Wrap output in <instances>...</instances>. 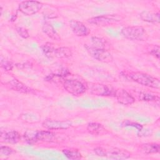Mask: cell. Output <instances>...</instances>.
I'll return each instance as SVG.
<instances>
[{"label":"cell","mask_w":160,"mask_h":160,"mask_svg":"<svg viewBox=\"0 0 160 160\" xmlns=\"http://www.w3.org/2000/svg\"><path fill=\"white\" fill-rule=\"evenodd\" d=\"M94 152L99 156L107 157L114 159H126L131 157V153L125 150L118 148H102L97 147L94 149Z\"/></svg>","instance_id":"6da1fadb"},{"label":"cell","mask_w":160,"mask_h":160,"mask_svg":"<svg viewBox=\"0 0 160 160\" xmlns=\"http://www.w3.org/2000/svg\"><path fill=\"white\" fill-rule=\"evenodd\" d=\"M128 76L131 80L141 85L154 89H159L160 88L159 79L146 73L142 72H130Z\"/></svg>","instance_id":"7a4b0ae2"},{"label":"cell","mask_w":160,"mask_h":160,"mask_svg":"<svg viewBox=\"0 0 160 160\" xmlns=\"http://www.w3.org/2000/svg\"><path fill=\"white\" fill-rule=\"evenodd\" d=\"M122 35L132 41H144L148 38L145 29L141 26H128L121 29Z\"/></svg>","instance_id":"3957f363"},{"label":"cell","mask_w":160,"mask_h":160,"mask_svg":"<svg viewBox=\"0 0 160 160\" xmlns=\"http://www.w3.org/2000/svg\"><path fill=\"white\" fill-rule=\"evenodd\" d=\"M62 84L65 90L73 96L81 95L86 90L84 84L76 79H65Z\"/></svg>","instance_id":"277c9868"},{"label":"cell","mask_w":160,"mask_h":160,"mask_svg":"<svg viewBox=\"0 0 160 160\" xmlns=\"http://www.w3.org/2000/svg\"><path fill=\"white\" fill-rule=\"evenodd\" d=\"M42 3L36 1H22L19 4V11L27 16H31L36 14L42 8Z\"/></svg>","instance_id":"5b68a950"},{"label":"cell","mask_w":160,"mask_h":160,"mask_svg":"<svg viewBox=\"0 0 160 160\" xmlns=\"http://www.w3.org/2000/svg\"><path fill=\"white\" fill-rule=\"evenodd\" d=\"M87 51L90 56L96 60L103 62H111L112 61L113 58L111 54L106 49H98L92 46H86Z\"/></svg>","instance_id":"8992f818"},{"label":"cell","mask_w":160,"mask_h":160,"mask_svg":"<svg viewBox=\"0 0 160 160\" xmlns=\"http://www.w3.org/2000/svg\"><path fill=\"white\" fill-rule=\"evenodd\" d=\"M121 19V17L118 14H106L92 18L88 19V22L97 26H107L118 22Z\"/></svg>","instance_id":"52a82bcc"},{"label":"cell","mask_w":160,"mask_h":160,"mask_svg":"<svg viewBox=\"0 0 160 160\" xmlns=\"http://www.w3.org/2000/svg\"><path fill=\"white\" fill-rule=\"evenodd\" d=\"M115 89L107 85L102 84H93L90 88L91 94L101 96H114Z\"/></svg>","instance_id":"ba28073f"},{"label":"cell","mask_w":160,"mask_h":160,"mask_svg":"<svg viewBox=\"0 0 160 160\" xmlns=\"http://www.w3.org/2000/svg\"><path fill=\"white\" fill-rule=\"evenodd\" d=\"M42 126L48 129H68L72 126V123L69 121H57L47 119L42 124Z\"/></svg>","instance_id":"9c48e42d"},{"label":"cell","mask_w":160,"mask_h":160,"mask_svg":"<svg viewBox=\"0 0 160 160\" xmlns=\"http://www.w3.org/2000/svg\"><path fill=\"white\" fill-rule=\"evenodd\" d=\"M69 24L74 34L78 36H86L90 32L89 29L80 21L71 20L69 22Z\"/></svg>","instance_id":"30bf717a"},{"label":"cell","mask_w":160,"mask_h":160,"mask_svg":"<svg viewBox=\"0 0 160 160\" xmlns=\"http://www.w3.org/2000/svg\"><path fill=\"white\" fill-rule=\"evenodd\" d=\"M114 96L118 102L123 105H129L134 102L135 99L126 90L118 89L115 91Z\"/></svg>","instance_id":"8fae6325"},{"label":"cell","mask_w":160,"mask_h":160,"mask_svg":"<svg viewBox=\"0 0 160 160\" xmlns=\"http://www.w3.org/2000/svg\"><path fill=\"white\" fill-rule=\"evenodd\" d=\"M8 84L11 89L18 92L23 93H32L33 92L32 89L16 79L11 80L8 82Z\"/></svg>","instance_id":"7c38bea8"},{"label":"cell","mask_w":160,"mask_h":160,"mask_svg":"<svg viewBox=\"0 0 160 160\" xmlns=\"http://www.w3.org/2000/svg\"><path fill=\"white\" fill-rule=\"evenodd\" d=\"M1 139L4 140V142L10 143V144H15L20 141L21 136L20 134L16 131H10L6 132H4V135L1 134Z\"/></svg>","instance_id":"4fadbf2b"},{"label":"cell","mask_w":160,"mask_h":160,"mask_svg":"<svg viewBox=\"0 0 160 160\" xmlns=\"http://www.w3.org/2000/svg\"><path fill=\"white\" fill-rule=\"evenodd\" d=\"M141 19L146 22L159 23V12L153 13L148 11H144L141 12L139 14Z\"/></svg>","instance_id":"5bb4252c"},{"label":"cell","mask_w":160,"mask_h":160,"mask_svg":"<svg viewBox=\"0 0 160 160\" xmlns=\"http://www.w3.org/2000/svg\"><path fill=\"white\" fill-rule=\"evenodd\" d=\"M56 134L49 131H35V138L37 141L51 142L55 139Z\"/></svg>","instance_id":"9a60e30c"},{"label":"cell","mask_w":160,"mask_h":160,"mask_svg":"<svg viewBox=\"0 0 160 160\" xmlns=\"http://www.w3.org/2000/svg\"><path fill=\"white\" fill-rule=\"evenodd\" d=\"M42 31L43 32L50 38L54 40H59L60 37L58 34L56 32L53 26L48 22H46L42 25Z\"/></svg>","instance_id":"2e32d148"},{"label":"cell","mask_w":160,"mask_h":160,"mask_svg":"<svg viewBox=\"0 0 160 160\" xmlns=\"http://www.w3.org/2000/svg\"><path fill=\"white\" fill-rule=\"evenodd\" d=\"M140 149L142 152L146 154H152L159 152L160 146L158 143H145L140 146Z\"/></svg>","instance_id":"e0dca14e"},{"label":"cell","mask_w":160,"mask_h":160,"mask_svg":"<svg viewBox=\"0 0 160 160\" xmlns=\"http://www.w3.org/2000/svg\"><path fill=\"white\" fill-rule=\"evenodd\" d=\"M87 130L90 134L92 135H99L102 134L104 132L105 129L101 124L97 122H91L88 124Z\"/></svg>","instance_id":"ac0fdd59"},{"label":"cell","mask_w":160,"mask_h":160,"mask_svg":"<svg viewBox=\"0 0 160 160\" xmlns=\"http://www.w3.org/2000/svg\"><path fill=\"white\" fill-rule=\"evenodd\" d=\"M72 52L68 47H61L54 49L52 55L58 58H66L71 56Z\"/></svg>","instance_id":"d6986e66"},{"label":"cell","mask_w":160,"mask_h":160,"mask_svg":"<svg viewBox=\"0 0 160 160\" xmlns=\"http://www.w3.org/2000/svg\"><path fill=\"white\" fill-rule=\"evenodd\" d=\"M62 153L70 159H80L82 158V155L80 152L76 149H65L62 151Z\"/></svg>","instance_id":"ffe728a7"},{"label":"cell","mask_w":160,"mask_h":160,"mask_svg":"<svg viewBox=\"0 0 160 160\" xmlns=\"http://www.w3.org/2000/svg\"><path fill=\"white\" fill-rule=\"evenodd\" d=\"M139 98L140 100L144 101H158L159 100L158 96L147 92H140Z\"/></svg>","instance_id":"44dd1931"},{"label":"cell","mask_w":160,"mask_h":160,"mask_svg":"<svg viewBox=\"0 0 160 160\" xmlns=\"http://www.w3.org/2000/svg\"><path fill=\"white\" fill-rule=\"evenodd\" d=\"M91 41L92 45L91 46L98 49H106V42L103 39L97 37H92Z\"/></svg>","instance_id":"7402d4cb"},{"label":"cell","mask_w":160,"mask_h":160,"mask_svg":"<svg viewBox=\"0 0 160 160\" xmlns=\"http://www.w3.org/2000/svg\"><path fill=\"white\" fill-rule=\"evenodd\" d=\"M14 152V150L9 147V146H1L0 148V154L2 156H10L11 154H12V152Z\"/></svg>","instance_id":"603a6c76"},{"label":"cell","mask_w":160,"mask_h":160,"mask_svg":"<svg viewBox=\"0 0 160 160\" xmlns=\"http://www.w3.org/2000/svg\"><path fill=\"white\" fill-rule=\"evenodd\" d=\"M1 66L6 71H11L13 68V65L10 61L2 59L1 60Z\"/></svg>","instance_id":"cb8c5ba5"},{"label":"cell","mask_w":160,"mask_h":160,"mask_svg":"<svg viewBox=\"0 0 160 160\" xmlns=\"http://www.w3.org/2000/svg\"><path fill=\"white\" fill-rule=\"evenodd\" d=\"M42 50L47 55H52L54 48L51 43H47L42 46Z\"/></svg>","instance_id":"d4e9b609"},{"label":"cell","mask_w":160,"mask_h":160,"mask_svg":"<svg viewBox=\"0 0 160 160\" xmlns=\"http://www.w3.org/2000/svg\"><path fill=\"white\" fill-rule=\"evenodd\" d=\"M16 31L18 33V34L23 38H28L29 36L28 30L24 28L18 27L16 28Z\"/></svg>","instance_id":"484cf974"},{"label":"cell","mask_w":160,"mask_h":160,"mask_svg":"<svg viewBox=\"0 0 160 160\" xmlns=\"http://www.w3.org/2000/svg\"><path fill=\"white\" fill-rule=\"evenodd\" d=\"M149 53L154 56L156 58H159V46H152L149 50Z\"/></svg>","instance_id":"4316f807"},{"label":"cell","mask_w":160,"mask_h":160,"mask_svg":"<svg viewBox=\"0 0 160 160\" xmlns=\"http://www.w3.org/2000/svg\"><path fill=\"white\" fill-rule=\"evenodd\" d=\"M124 124H125V126H131L135 127L136 128H137L140 131L142 130V126L141 124H139L136 123V122L126 121V122H124Z\"/></svg>","instance_id":"83f0119b"}]
</instances>
